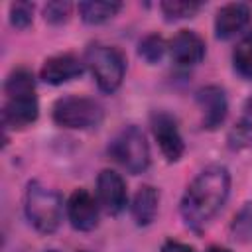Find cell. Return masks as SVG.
Wrapping results in <instances>:
<instances>
[{
	"label": "cell",
	"mask_w": 252,
	"mask_h": 252,
	"mask_svg": "<svg viewBox=\"0 0 252 252\" xmlns=\"http://www.w3.org/2000/svg\"><path fill=\"white\" fill-rule=\"evenodd\" d=\"M79 252H89V250H79Z\"/></svg>",
	"instance_id": "83f0119b"
},
{
	"label": "cell",
	"mask_w": 252,
	"mask_h": 252,
	"mask_svg": "<svg viewBox=\"0 0 252 252\" xmlns=\"http://www.w3.org/2000/svg\"><path fill=\"white\" fill-rule=\"evenodd\" d=\"M207 252H230V250L224 246H211V248H207Z\"/></svg>",
	"instance_id": "d4e9b609"
},
{
	"label": "cell",
	"mask_w": 252,
	"mask_h": 252,
	"mask_svg": "<svg viewBox=\"0 0 252 252\" xmlns=\"http://www.w3.org/2000/svg\"><path fill=\"white\" fill-rule=\"evenodd\" d=\"M67 217L75 230L89 232L98 224V201L87 189H75L67 199Z\"/></svg>",
	"instance_id": "ba28073f"
},
{
	"label": "cell",
	"mask_w": 252,
	"mask_h": 252,
	"mask_svg": "<svg viewBox=\"0 0 252 252\" xmlns=\"http://www.w3.org/2000/svg\"><path fill=\"white\" fill-rule=\"evenodd\" d=\"M230 150H252V116H244L228 134Z\"/></svg>",
	"instance_id": "44dd1931"
},
{
	"label": "cell",
	"mask_w": 252,
	"mask_h": 252,
	"mask_svg": "<svg viewBox=\"0 0 252 252\" xmlns=\"http://www.w3.org/2000/svg\"><path fill=\"white\" fill-rule=\"evenodd\" d=\"M165 49H167V45H165L163 37L158 35V33H148V35L138 43V55H140L146 63H150V65L159 63V61L163 59V55H165Z\"/></svg>",
	"instance_id": "ac0fdd59"
},
{
	"label": "cell",
	"mask_w": 252,
	"mask_h": 252,
	"mask_svg": "<svg viewBox=\"0 0 252 252\" xmlns=\"http://www.w3.org/2000/svg\"><path fill=\"white\" fill-rule=\"evenodd\" d=\"M197 104L203 112V128L215 130L224 122L228 102H226V94L220 87L207 85V87L199 89L197 91Z\"/></svg>",
	"instance_id": "9c48e42d"
},
{
	"label": "cell",
	"mask_w": 252,
	"mask_h": 252,
	"mask_svg": "<svg viewBox=\"0 0 252 252\" xmlns=\"http://www.w3.org/2000/svg\"><path fill=\"white\" fill-rule=\"evenodd\" d=\"M33 20V4L32 2H14L10 4V24L14 28H28Z\"/></svg>",
	"instance_id": "7402d4cb"
},
{
	"label": "cell",
	"mask_w": 252,
	"mask_h": 252,
	"mask_svg": "<svg viewBox=\"0 0 252 252\" xmlns=\"http://www.w3.org/2000/svg\"><path fill=\"white\" fill-rule=\"evenodd\" d=\"M81 73H83V61L79 57H75L73 53H59L45 59L39 77L49 85H61L71 79H77Z\"/></svg>",
	"instance_id": "7c38bea8"
},
{
	"label": "cell",
	"mask_w": 252,
	"mask_h": 252,
	"mask_svg": "<svg viewBox=\"0 0 252 252\" xmlns=\"http://www.w3.org/2000/svg\"><path fill=\"white\" fill-rule=\"evenodd\" d=\"M158 205H159V193L152 185H142L134 199H132V217L138 226H148L154 222L158 215Z\"/></svg>",
	"instance_id": "5bb4252c"
},
{
	"label": "cell",
	"mask_w": 252,
	"mask_h": 252,
	"mask_svg": "<svg viewBox=\"0 0 252 252\" xmlns=\"http://www.w3.org/2000/svg\"><path fill=\"white\" fill-rule=\"evenodd\" d=\"M45 252H57V250H45Z\"/></svg>",
	"instance_id": "4316f807"
},
{
	"label": "cell",
	"mask_w": 252,
	"mask_h": 252,
	"mask_svg": "<svg viewBox=\"0 0 252 252\" xmlns=\"http://www.w3.org/2000/svg\"><path fill=\"white\" fill-rule=\"evenodd\" d=\"M230 191V173L224 165L205 167L185 189L181 197V217L187 226H205L224 205Z\"/></svg>",
	"instance_id": "6da1fadb"
},
{
	"label": "cell",
	"mask_w": 252,
	"mask_h": 252,
	"mask_svg": "<svg viewBox=\"0 0 252 252\" xmlns=\"http://www.w3.org/2000/svg\"><path fill=\"white\" fill-rule=\"evenodd\" d=\"M232 63L240 77L252 79V32L246 33L232 51Z\"/></svg>",
	"instance_id": "e0dca14e"
},
{
	"label": "cell",
	"mask_w": 252,
	"mask_h": 252,
	"mask_svg": "<svg viewBox=\"0 0 252 252\" xmlns=\"http://www.w3.org/2000/svg\"><path fill=\"white\" fill-rule=\"evenodd\" d=\"M39 114V104L35 96H28V98H8L2 110V122L6 128H26L32 122L37 120Z\"/></svg>",
	"instance_id": "4fadbf2b"
},
{
	"label": "cell",
	"mask_w": 252,
	"mask_h": 252,
	"mask_svg": "<svg viewBox=\"0 0 252 252\" xmlns=\"http://www.w3.org/2000/svg\"><path fill=\"white\" fill-rule=\"evenodd\" d=\"M169 55L177 65L191 67L203 61L205 57V41L191 30L177 32L169 41Z\"/></svg>",
	"instance_id": "8fae6325"
},
{
	"label": "cell",
	"mask_w": 252,
	"mask_h": 252,
	"mask_svg": "<svg viewBox=\"0 0 252 252\" xmlns=\"http://www.w3.org/2000/svg\"><path fill=\"white\" fill-rule=\"evenodd\" d=\"M26 217L35 230L49 234L55 232L63 219V201L59 193L41 185L39 181H30L24 201Z\"/></svg>",
	"instance_id": "7a4b0ae2"
},
{
	"label": "cell",
	"mask_w": 252,
	"mask_h": 252,
	"mask_svg": "<svg viewBox=\"0 0 252 252\" xmlns=\"http://www.w3.org/2000/svg\"><path fill=\"white\" fill-rule=\"evenodd\" d=\"M108 154L110 158H114V161H118L134 175L146 171L150 165V146L144 132L134 124L124 126L120 132H116V136L108 144Z\"/></svg>",
	"instance_id": "277c9868"
},
{
	"label": "cell",
	"mask_w": 252,
	"mask_h": 252,
	"mask_svg": "<svg viewBox=\"0 0 252 252\" xmlns=\"http://www.w3.org/2000/svg\"><path fill=\"white\" fill-rule=\"evenodd\" d=\"M150 122H152L154 138L158 140V146H159L163 158L167 161H177L185 152V142L177 128V120L171 114L159 110V112L152 114Z\"/></svg>",
	"instance_id": "8992f818"
},
{
	"label": "cell",
	"mask_w": 252,
	"mask_h": 252,
	"mask_svg": "<svg viewBox=\"0 0 252 252\" xmlns=\"http://www.w3.org/2000/svg\"><path fill=\"white\" fill-rule=\"evenodd\" d=\"M230 232L238 242L252 240V201L244 203L230 222Z\"/></svg>",
	"instance_id": "ffe728a7"
},
{
	"label": "cell",
	"mask_w": 252,
	"mask_h": 252,
	"mask_svg": "<svg viewBox=\"0 0 252 252\" xmlns=\"http://www.w3.org/2000/svg\"><path fill=\"white\" fill-rule=\"evenodd\" d=\"M246 110H248V114L252 116V94H250L248 100H246Z\"/></svg>",
	"instance_id": "484cf974"
},
{
	"label": "cell",
	"mask_w": 252,
	"mask_h": 252,
	"mask_svg": "<svg viewBox=\"0 0 252 252\" xmlns=\"http://www.w3.org/2000/svg\"><path fill=\"white\" fill-rule=\"evenodd\" d=\"M71 4L63 2V0H55V2H47L43 8V18L49 24H63L69 20L71 16Z\"/></svg>",
	"instance_id": "603a6c76"
},
{
	"label": "cell",
	"mask_w": 252,
	"mask_h": 252,
	"mask_svg": "<svg viewBox=\"0 0 252 252\" xmlns=\"http://www.w3.org/2000/svg\"><path fill=\"white\" fill-rule=\"evenodd\" d=\"M252 18V10L244 2L224 4L215 18V35L219 39H230L238 32H242Z\"/></svg>",
	"instance_id": "30bf717a"
},
{
	"label": "cell",
	"mask_w": 252,
	"mask_h": 252,
	"mask_svg": "<svg viewBox=\"0 0 252 252\" xmlns=\"http://www.w3.org/2000/svg\"><path fill=\"white\" fill-rule=\"evenodd\" d=\"M53 120L71 130H87L102 120V106L87 96H61L53 104Z\"/></svg>",
	"instance_id": "5b68a950"
},
{
	"label": "cell",
	"mask_w": 252,
	"mask_h": 252,
	"mask_svg": "<svg viewBox=\"0 0 252 252\" xmlns=\"http://www.w3.org/2000/svg\"><path fill=\"white\" fill-rule=\"evenodd\" d=\"M4 93L8 98H28V96H35V81H33V75L20 67V69H14L6 83H4Z\"/></svg>",
	"instance_id": "2e32d148"
},
{
	"label": "cell",
	"mask_w": 252,
	"mask_h": 252,
	"mask_svg": "<svg viewBox=\"0 0 252 252\" xmlns=\"http://www.w3.org/2000/svg\"><path fill=\"white\" fill-rule=\"evenodd\" d=\"M159 252H195V248L189 246V244H183L179 240H165L161 244V250Z\"/></svg>",
	"instance_id": "cb8c5ba5"
},
{
	"label": "cell",
	"mask_w": 252,
	"mask_h": 252,
	"mask_svg": "<svg viewBox=\"0 0 252 252\" xmlns=\"http://www.w3.org/2000/svg\"><path fill=\"white\" fill-rule=\"evenodd\" d=\"M122 8V2L116 0H89V2H79V16L85 24L96 26L104 24L112 16H116Z\"/></svg>",
	"instance_id": "9a60e30c"
},
{
	"label": "cell",
	"mask_w": 252,
	"mask_h": 252,
	"mask_svg": "<svg viewBox=\"0 0 252 252\" xmlns=\"http://www.w3.org/2000/svg\"><path fill=\"white\" fill-rule=\"evenodd\" d=\"M85 65L102 93H114L122 85L126 59L120 49L104 43H91L85 51Z\"/></svg>",
	"instance_id": "3957f363"
},
{
	"label": "cell",
	"mask_w": 252,
	"mask_h": 252,
	"mask_svg": "<svg viewBox=\"0 0 252 252\" xmlns=\"http://www.w3.org/2000/svg\"><path fill=\"white\" fill-rule=\"evenodd\" d=\"M201 2H193V0H165L159 4L161 14L165 16V20H185V18H193L199 10H201Z\"/></svg>",
	"instance_id": "d6986e66"
},
{
	"label": "cell",
	"mask_w": 252,
	"mask_h": 252,
	"mask_svg": "<svg viewBox=\"0 0 252 252\" xmlns=\"http://www.w3.org/2000/svg\"><path fill=\"white\" fill-rule=\"evenodd\" d=\"M96 201L108 215H118L124 211L128 201L126 183L114 169H102L96 177Z\"/></svg>",
	"instance_id": "52a82bcc"
}]
</instances>
